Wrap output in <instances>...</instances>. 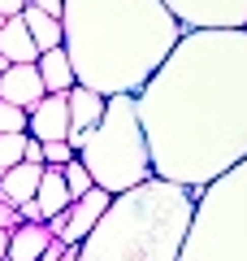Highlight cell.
I'll list each match as a JSON object with an SVG mask.
<instances>
[{
	"instance_id": "cell-2",
	"label": "cell",
	"mask_w": 247,
	"mask_h": 261,
	"mask_svg": "<svg viewBox=\"0 0 247 261\" xmlns=\"http://www.w3.org/2000/svg\"><path fill=\"white\" fill-rule=\"evenodd\" d=\"M187 31L161 0H61V48L74 83L109 96H139Z\"/></svg>"
},
{
	"instance_id": "cell-1",
	"label": "cell",
	"mask_w": 247,
	"mask_h": 261,
	"mask_svg": "<svg viewBox=\"0 0 247 261\" xmlns=\"http://www.w3.org/2000/svg\"><path fill=\"white\" fill-rule=\"evenodd\" d=\"M135 109L152 174L200 196L247 161V31H187Z\"/></svg>"
},
{
	"instance_id": "cell-13",
	"label": "cell",
	"mask_w": 247,
	"mask_h": 261,
	"mask_svg": "<svg viewBox=\"0 0 247 261\" xmlns=\"http://www.w3.org/2000/svg\"><path fill=\"white\" fill-rule=\"evenodd\" d=\"M35 205H39V214H44V222H48V218H56V214H65V209L74 205L70 192H65L61 166H44V174H39V192H35Z\"/></svg>"
},
{
	"instance_id": "cell-14",
	"label": "cell",
	"mask_w": 247,
	"mask_h": 261,
	"mask_svg": "<svg viewBox=\"0 0 247 261\" xmlns=\"http://www.w3.org/2000/svg\"><path fill=\"white\" fill-rule=\"evenodd\" d=\"M48 244H52L48 226L22 222L18 231L9 235V252H5V261H39V257H44V248H48Z\"/></svg>"
},
{
	"instance_id": "cell-9",
	"label": "cell",
	"mask_w": 247,
	"mask_h": 261,
	"mask_svg": "<svg viewBox=\"0 0 247 261\" xmlns=\"http://www.w3.org/2000/svg\"><path fill=\"white\" fill-rule=\"evenodd\" d=\"M65 130H70L65 96H44V100L26 113V135L35 144H65Z\"/></svg>"
},
{
	"instance_id": "cell-23",
	"label": "cell",
	"mask_w": 247,
	"mask_h": 261,
	"mask_svg": "<svg viewBox=\"0 0 247 261\" xmlns=\"http://www.w3.org/2000/svg\"><path fill=\"white\" fill-rule=\"evenodd\" d=\"M26 9V0H0V18L9 22V18H18V13Z\"/></svg>"
},
{
	"instance_id": "cell-5",
	"label": "cell",
	"mask_w": 247,
	"mask_h": 261,
	"mask_svg": "<svg viewBox=\"0 0 247 261\" xmlns=\"http://www.w3.org/2000/svg\"><path fill=\"white\" fill-rule=\"evenodd\" d=\"M178 261H247V161L195 196V218Z\"/></svg>"
},
{
	"instance_id": "cell-11",
	"label": "cell",
	"mask_w": 247,
	"mask_h": 261,
	"mask_svg": "<svg viewBox=\"0 0 247 261\" xmlns=\"http://www.w3.org/2000/svg\"><path fill=\"white\" fill-rule=\"evenodd\" d=\"M39 174H44V166H26V161L13 166V170H5V174H0V200H9L13 209L26 205V200H35Z\"/></svg>"
},
{
	"instance_id": "cell-17",
	"label": "cell",
	"mask_w": 247,
	"mask_h": 261,
	"mask_svg": "<svg viewBox=\"0 0 247 261\" xmlns=\"http://www.w3.org/2000/svg\"><path fill=\"white\" fill-rule=\"evenodd\" d=\"M61 178H65V192H70V200H78V196H87L91 192V174H87V166H82L78 157L70 161V166H61Z\"/></svg>"
},
{
	"instance_id": "cell-10",
	"label": "cell",
	"mask_w": 247,
	"mask_h": 261,
	"mask_svg": "<svg viewBox=\"0 0 247 261\" xmlns=\"http://www.w3.org/2000/svg\"><path fill=\"white\" fill-rule=\"evenodd\" d=\"M44 96H48V92H44V79H39L35 65H9V70L0 74V100L13 105V109L30 113Z\"/></svg>"
},
{
	"instance_id": "cell-15",
	"label": "cell",
	"mask_w": 247,
	"mask_h": 261,
	"mask_svg": "<svg viewBox=\"0 0 247 261\" xmlns=\"http://www.w3.org/2000/svg\"><path fill=\"white\" fill-rule=\"evenodd\" d=\"M39 79H44V92L48 96H65L74 87V70H70V57H65V48H52V53H44L35 61Z\"/></svg>"
},
{
	"instance_id": "cell-21",
	"label": "cell",
	"mask_w": 247,
	"mask_h": 261,
	"mask_svg": "<svg viewBox=\"0 0 247 261\" xmlns=\"http://www.w3.org/2000/svg\"><path fill=\"white\" fill-rule=\"evenodd\" d=\"M18 226H22V218H18V209H13L9 205V200H0V231H18Z\"/></svg>"
},
{
	"instance_id": "cell-25",
	"label": "cell",
	"mask_w": 247,
	"mask_h": 261,
	"mask_svg": "<svg viewBox=\"0 0 247 261\" xmlns=\"http://www.w3.org/2000/svg\"><path fill=\"white\" fill-rule=\"evenodd\" d=\"M0 27H5V18H0Z\"/></svg>"
},
{
	"instance_id": "cell-6",
	"label": "cell",
	"mask_w": 247,
	"mask_h": 261,
	"mask_svg": "<svg viewBox=\"0 0 247 261\" xmlns=\"http://www.w3.org/2000/svg\"><path fill=\"white\" fill-rule=\"evenodd\" d=\"M182 31H247V0H161Z\"/></svg>"
},
{
	"instance_id": "cell-20",
	"label": "cell",
	"mask_w": 247,
	"mask_h": 261,
	"mask_svg": "<svg viewBox=\"0 0 247 261\" xmlns=\"http://www.w3.org/2000/svg\"><path fill=\"white\" fill-rule=\"evenodd\" d=\"M39 148H44V166H70V161L78 157L70 144H39Z\"/></svg>"
},
{
	"instance_id": "cell-18",
	"label": "cell",
	"mask_w": 247,
	"mask_h": 261,
	"mask_svg": "<svg viewBox=\"0 0 247 261\" xmlns=\"http://www.w3.org/2000/svg\"><path fill=\"white\" fill-rule=\"evenodd\" d=\"M22 152H26V135H0V174L22 166Z\"/></svg>"
},
{
	"instance_id": "cell-7",
	"label": "cell",
	"mask_w": 247,
	"mask_h": 261,
	"mask_svg": "<svg viewBox=\"0 0 247 261\" xmlns=\"http://www.w3.org/2000/svg\"><path fill=\"white\" fill-rule=\"evenodd\" d=\"M104 96L100 92H91V87H78L74 83L70 92H65V109H70V130H65V144H70L74 152H82V144L91 140V130L100 126V118H104Z\"/></svg>"
},
{
	"instance_id": "cell-24",
	"label": "cell",
	"mask_w": 247,
	"mask_h": 261,
	"mask_svg": "<svg viewBox=\"0 0 247 261\" xmlns=\"http://www.w3.org/2000/svg\"><path fill=\"white\" fill-rule=\"evenodd\" d=\"M5 252H9V231H0V261H5Z\"/></svg>"
},
{
	"instance_id": "cell-4",
	"label": "cell",
	"mask_w": 247,
	"mask_h": 261,
	"mask_svg": "<svg viewBox=\"0 0 247 261\" xmlns=\"http://www.w3.org/2000/svg\"><path fill=\"white\" fill-rule=\"evenodd\" d=\"M78 161L87 166L91 183L109 196H121V192L152 178V157H147V140H143V126H139L135 96H109L104 118L91 130V140L82 144Z\"/></svg>"
},
{
	"instance_id": "cell-16",
	"label": "cell",
	"mask_w": 247,
	"mask_h": 261,
	"mask_svg": "<svg viewBox=\"0 0 247 261\" xmlns=\"http://www.w3.org/2000/svg\"><path fill=\"white\" fill-rule=\"evenodd\" d=\"M22 27H26V35H30V44L39 48V57L44 53H52V48H61V22L56 18H44L39 9H22Z\"/></svg>"
},
{
	"instance_id": "cell-12",
	"label": "cell",
	"mask_w": 247,
	"mask_h": 261,
	"mask_svg": "<svg viewBox=\"0 0 247 261\" xmlns=\"http://www.w3.org/2000/svg\"><path fill=\"white\" fill-rule=\"evenodd\" d=\"M0 57H5L9 65H35L39 61V48L30 44L26 27H22V13L0 27Z\"/></svg>"
},
{
	"instance_id": "cell-8",
	"label": "cell",
	"mask_w": 247,
	"mask_h": 261,
	"mask_svg": "<svg viewBox=\"0 0 247 261\" xmlns=\"http://www.w3.org/2000/svg\"><path fill=\"white\" fill-rule=\"evenodd\" d=\"M113 205V196L100 192V187H91L87 196H78L70 209H65V231H61V244H70V248H78L87 235L96 231V222L104 218V209Z\"/></svg>"
},
{
	"instance_id": "cell-22",
	"label": "cell",
	"mask_w": 247,
	"mask_h": 261,
	"mask_svg": "<svg viewBox=\"0 0 247 261\" xmlns=\"http://www.w3.org/2000/svg\"><path fill=\"white\" fill-rule=\"evenodd\" d=\"M39 261H74V248H70V244H61V240H52Z\"/></svg>"
},
{
	"instance_id": "cell-19",
	"label": "cell",
	"mask_w": 247,
	"mask_h": 261,
	"mask_svg": "<svg viewBox=\"0 0 247 261\" xmlns=\"http://www.w3.org/2000/svg\"><path fill=\"white\" fill-rule=\"evenodd\" d=\"M0 135H26V113L0 100Z\"/></svg>"
},
{
	"instance_id": "cell-3",
	"label": "cell",
	"mask_w": 247,
	"mask_h": 261,
	"mask_svg": "<svg viewBox=\"0 0 247 261\" xmlns=\"http://www.w3.org/2000/svg\"><path fill=\"white\" fill-rule=\"evenodd\" d=\"M195 218V192L165 178L113 196L96 231L74 248V261H178Z\"/></svg>"
}]
</instances>
